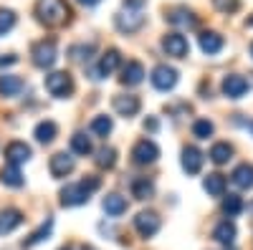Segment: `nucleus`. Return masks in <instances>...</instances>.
Wrapping results in <instances>:
<instances>
[{
	"label": "nucleus",
	"mask_w": 253,
	"mask_h": 250,
	"mask_svg": "<svg viewBox=\"0 0 253 250\" xmlns=\"http://www.w3.org/2000/svg\"><path fill=\"white\" fill-rule=\"evenodd\" d=\"M101 187V179L99 177H84V179H79V182H74V184H66L61 190V205L63 207H76V205H86L89 202V197Z\"/></svg>",
	"instance_id": "1"
},
{
	"label": "nucleus",
	"mask_w": 253,
	"mask_h": 250,
	"mask_svg": "<svg viewBox=\"0 0 253 250\" xmlns=\"http://www.w3.org/2000/svg\"><path fill=\"white\" fill-rule=\"evenodd\" d=\"M33 13L38 18V23H43L48 28H58V26H63L69 20L71 8H69L66 0H38Z\"/></svg>",
	"instance_id": "2"
},
{
	"label": "nucleus",
	"mask_w": 253,
	"mask_h": 250,
	"mask_svg": "<svg viewBox=\"0 0 253 250\" xmlns=\"http://www.w3.org/2000/svg\"><path fill=\"white\" fill-rule=\"evenodd\" d=\"M46 91L56 99H69L74 94V78L69 71H53L46 76Z\"/></svg>",
	"instance_id": "3"
},
{
	"label": "nucleus",
	"mask_w": 253,
	"mask_h": 250,
	"mask_svg": "<svg viewBox=\"0 0 253 250\" xmlns=\"http://www.w3.org/2000/svg\"><path fill=\"white\" fill-rule=\"evenodd\" d=\"M31 56H33V64L38 69H51L56 64V58H58L56 40L53 38H43V40H38V43H33Z\"/></svg>",
	"instance_id": "4"
},
{
	"label": "nucleus",
	"mask_w": 253,
	"mask_h": 250,
	"mask_svg": "<svg viewBox=\"0 0 253 250\" xmlns=\"http://www.w3.org/2000/svg\"><path fill=\"white\" fill-rule=\"evenodd\" d=\"M114 26L119 33H126V36H132L137 33L142 26H144V15L139 10H126V13H117L114 15Z\"/></svg>",
	"instance_id": "5"
},
{
	"label": "nucleus",
	"mask_w": 253,
	"mask_h": 250,
	"mask_svg": "<svg viewBox=\"0 0 253 250\" xmlns=\"http://www.w3.org/2000/svg\"><path fill=\"white\" fill-rule=\"evenodd\" d=\"M160 215L152 213V210H144L134 217V230L142 235V238H155L160 233Z\"/></svg>",
	"instance_id": "6"
},
{
	"label": "nucleus",
	"mask_w": 253,
	"mask_h": 250,
	"mask_svg": "<svg viewBox=\"0 0 253 250\" xmlns=\"http://www.w3.org/2000/svg\"><path fill=\"white\" fill-rule=\"evenodd\" d=\"M165 20L170 26H177V28H195L198 26V15L185 8V5H177V8H170L165 13Z\"/></svg>",
	"instance_id": "7"
},
{
	"label": "nucleus",
	"mask_w": 253,
	"mask_h": 250,
	"mask_svg": "<svg viewBox=\"0 0 253 250\" xmlns=\"http://www.w3.org/2000/svg\"><path fill=\"white\" fill-rule=\"evenodd\" d=\"M160 157V147L152 139H139L134 147H132V159L134 164H152Z\"/></svg>",
	"instance_id": "8"
},
{
	"label": "nucleus",
	"mask_w": 253,
	"mask_h": 250,
	"mask_svg": "<svg viewBox=\"0 0 253 250\" xmlns=\"http://www.w3.org/2000/svg\"><path fill=\"white\" fill-rule=\"evenodd\" d=\"M175 83H177V71L172 66H165V64L155 66V71H152V86L155 89L170 91V89H175Z\"/></svg>",
	"instance_id": "9"
},
{
	"label": "nucleus",
	"mask_w": 253,
	"mask_h": 250,
	"mask_svg": "<svg viewBox=\"0 0 253 250\" xmlns=\"http://www.w3.org/2000/svg\"><path fill=\"white\" fill-rule=\"evenodd\" d=\"M162 48L167 56H172V58H185L190 53V46H187V38L180 36V33H167L162 38Z\"/></svg>",
	"instance_id": "10"
},
{
	"label": "nucleus",
	"mask_w": 253,
	"mask_h": 250,
	"mask_svg": "<svg viewBox=\"0 0 253 250\" xmlns=\"http://www.w3.org/2000/svg\"><path fill=\"white\" fill-rule=\"evenodd\" d=\"M112 107H114V111L119 114V116H124V119H129V116H134L137 111H139V99L134 96V94H117L114 99H112Z\"/></svg>",
	"instance_id": "11"
},
{
	"label": "nucleus",
	"mask_w": 253,
	"mask_h": 250,
	"mask_svg": "<svg viewBox=\"0 0 253 250\" xmlns=\"http://www.w3.org/2000/svg\"><path fill=\"white\" fill-rule=\"evenodd\" d=\"M74 167H76V162H74V157L66 154V152H56V154L51 157V162H48V170H51V175H53L56 179L71 175Z\"/></svg>",
	"instance_id": "12"
},
{
	"label": "nucleus",
	"mask_w": 253,
	"mask_h": 250,
	"mask_svg": "<svg viewBox=\"0 0 253 250\" xmlns=\"http://www.w3.org/2000/svg\"><path fill=\"white\" fill-rule=\"evenodd\" d=\"M31 147L26 142H10L8 147H5V162L10 167H20V164H26L31 159Z\"/></svg>",
	"instance_id": "13"
},
{
	"label": "nucleus",
	"mask_w": 253,
	"mask_h": 250,
	"mask_svg": "<svg viewBox=\"0 0 253 250\" xmlns=\"http://www.w3.org/2000/svg\"><path fill=\"white\" fill-rule=\"evenodd\" d=\"M223 94L228 96V99H241V96H246V91H248V81L243 78V76H238V73H228L225 78H223Z\"/></svg>",
	"instance_id": "14"
},
{
	"label": "nucleus",
	"mask_w": 253,
	"mask_h": 250,
	"mask_svg": "<svg viewBox=\"0 0 253 250\" xmlns=\"http://www.w3.org/2000/svg\"><path fill=\"white\" fill-rule=\"evenodd\" d=\"M119 64H122V53H119L117 48H109L107 53L99 58V66H96V71H94V78H101V76L114 73V71L119 69Z\"/></svg>",
	"instance_id": "15"
},
{
	"label": "nucleus",
	"mask_w": 253,
	"mask_h": 250,
	"mask_svg": "<svg viewBox=\"0 0 253 250\" xmlns=\"http://www.w3.org/2000/svg\"><path fill=\"white\" fill-rule=\"evenodd\" d=\"M119 81L124 83V86H137V83L144 81V66L139 64V61H126V64L122 66Z\"/></svg>",
	"instance_id": "16"
},
{
	"label": "nucleus",
	"mask_w": 253,
	"mask_h": 250,
	"mask_svg": "<svg viewBox=\"0 0 253 250\" xmlns=\"http://www.w3.org/2000/svg\"><path fill=\"white\" fill-rule=\"evenodd\" d=\"M203 152L198 149V147H185L182 149V170L187 172V175H198L200 170H203Z\"/></svg>",
	"instance_id": "17"
},
{
	"label": "nucleus",
	"mask_w": 253,
	"mask_h": 250,
	"mask_svg": "<svg viewBox=\"0 0 253 250\" xmlns=\"http://www.w3.org/2000/svg\"><path fill=\"white\" fill-rule=\"evenodd\" d=\"M198 43H200V51H203V53L215 56V53H220V48H223V36L215 33V31H205V33H200Z\"/></svg>",
	"instance_id": "18"
},
{
	"label": "nucleus",
	"mask_w": 253,
	"mask_h": 250,
	"mask_svg": "<svg viewBox=\"0 0 253 250\" xmlns=\"http://www.w3.org/2000/svg\"><path fill=\"white\" fill-rule=\"evenodd\" d=\"M230 182H233L238 190H248V187H253V164H248V162L238 164L233 170V175H230Z\"/></svg>",
	"instance_id": "19"
},
{
	"label": "nucleus",
	"mask_w": 253,
	"mask_h": 250,
	"mask_svg": "<svg viewBox=\"0 0 253 250\" xmlns=\"http://www.w3.org/2000/svg\"><path fill=\"white\" fill-rule=\"evenodd\" d=\"M56 134H58V127H56V121H51V119L38 121L36 129H33V137H36L38 144H51L56 139Z\"/></svg>",
	"instance_id": "20"
},
{
	"label": "nucleus",
	"mask_w": 253,
	"mask_h": 250,
	"mask_svg": "<svg viewBox=\"0 0 253 250\" xmlns=\"http://www.w3.org/2000/svg\"><path fill=\"white\" fill-rule=\"evenodd\" d=\"M213 240H218L220 245H233L236 243V225L230 220H223L213 227Z\"/></svg>",
	"instance_id": "21"
},
{
	"label": "nucleus",
	"mask_w": 253,
	"mask_h": 250,
	"mask_svg": "<svg viewBox=\"0 0 253 250\" xmlns=\"http://www.w3.org/2000/svg\"><path fill=\"white\" fill-rule=\"evenodd\" d=\"M20 222H23V213L20 210H3L0 213V235L13 233Z\"/></svg>",
	"instance_id": "22"
},
{
	"label": "nucleus",
	"mask_w": 253,
	"mask_h": 250,
	"mask_svg": "<svg viewBox=\"0 0 253 250\" xmlns=\"http://www.w3.org/2000/svg\"><path fill=\"white\" fill-rule=\"evenodd\" d=\"M203 187H205V192L210 197H223L225 195V177L218 175V172H213V175H208L203 179Z\"/></svg>",
	"instance_id": "23"
},
{
	"label": "nucleus",
	"mask_w": 253,
	"mask_h": 250,
	"mask_svg": "<svg viewBox=\"0 0 253 250\" xmlns=\"http://www.w3.org/2000/svg\"><path fill=\"white\" fill-rule=\"evenodd\" d=\"M104 213L112 215V217L124 215V213H126V200H124L122 195H117V192L107 195V197H104Z\"/></svg>",
	"instance_id": "24"
},
{
	"label": "nucleus",
	"mask_w": 253,
	"mask_h": 250,
	"mask_svg": "<svg viewBox=\"0 0 253 250\" xmlns=\"http://www.w3.org/2000/svg\"><path fill=\"white\" fill-rule=\"evenodd\" d=\"M20 91H23V78L20 76H10V73L0 76V96H15Z\"/></svg>",
	"instance_id": "25"
},
{
	"label": "nucleus",
	"mask_w": 253,
	"mask_h": 250,
	"mask_svg": "<svg viewBox=\"0 0 253 250\" xmlns=\"http://www.w3.org/2000/svg\"><path fill=\"white\" fill-rule=\"evenodd\" d=\"M132 195H134L137 200H150V197L155 195V182L147 179V177L132 179Z\"/></svg>",
	"instance_id": "26"
},
{
	"label": "nucleus",
	"mask_w": 253,
	"mask_h": 250,
	"mask_svg": "<svg viewBox=\"0 0 253 250\" xmlns=\"http://www.w3.org/2000/svg\"><path fill=\"white\" fill-rule=\"evenodd\" d=\"M71 152H74V154H81V157L91 154V152H94L91 139H89L86 134H84V132H76V134L71 137Z\"/></svg>",
	"instance_id": "27"
},
{
	"label": "nucleus",
	"mask_w": 253,
	"mask_h": 250,
	"mask_svg": "<svg viewBox=\"0 0 253 250\" xmlns=\"http://www.w3.org/2000/svg\"><path fill=\"white\" fill-rule=\"evenodd\" d=\"M51 230H53V217H48L43 225L38 227V230L28 238V240H23V248H33V245H38V243H43V240H48V235H51Z\"/></svg>",
	"instance_id": "28"
},
{
	"label": "nucleus",
	"mask_w": 253,
	"mask_h": 250,
	"mask_svg": "<svg viewBox=\"0 0 253 250\" xmlns=\"http://www.w3.org/2000/svg\"><path fill=\"white\" fill-rule=\"evenodd\" d=\"M208 157L213 159L215 164H225L230 157H233V147H230L228 142H218V144H213V149H210Z\"/></svg>",
	"instance_id": "29"
},
{
	"label": "nucleus",
	"mask_w": 253,
	"mask_h": 250,
	"mask_svg": "<svg viewBox=\"0 0 253 250\" xmlns=\"http://www.w3.org/2000/svg\"><path fill=\"white\" fill-rule=\"evenodd\" d=\"M112 129H114V121H112V116H107V114L94 116V121H91V132H94L96 137H107Z\"/></svg>",
	"instance_id": "30"
},
{
	"label": "nucleus",
	"mask_w": 253,
	"mask_h": 250,
	"mask_svg": "<svg viewBox=\"0 0 253 250\" xmlns=\"http://www.w3.org/2000/svg\"><path fill=\"white\" fill-rule=\"evenodd\" d=\"M0 179H3V184H8V187H23V175H20L18 167H10V164L0 172Z\"/></svg>",
	"instance_id": "31"
},
{
	"label": "nucleus",
	"mask_w": 253,
	"mask_h": 250,
	"mask_svg": "<svg viewBox=\"0 0 253 250\" xmlns=\"http://www.w3.org/2000/svg\"><path fill=\"white\" fill-rule=\"evenodd\" d=\"M223 213H225L228 217L241 215V213H243V197H238V195H228V197L223 200Z\"/></svg>",
	"instance_id": "32"
},
{
	"label": "nucleus",
	"mask_w": 253,
	"mask_h": 250,
	"mask_svg": "<svg viewBox=\"0 0 253 250\" xmlns=\"http://www.w3.org/2000/svg\"><path fill=\"white\" fill-rule=\"evenodd\" d=\"M96 164L104 167V170H112V167L117 164V149H112V147H101V149L96 152Z\"/></svg>",
	"instance_id": "33"
},
{
	"label": "nucleus",
	"mask_w": 253,
	"mask_h": 250,
	"mask_svg": "<svg viewBox=\"0 0 253 250\" xmlns=\"http://www.w3.org/2000/svg\"><path fill=\"white\" fill-rule=\"evenodd\" d=\"M213 132H215V124L210 121V119H198V121L193 124V137H198V139L213 137Z\"/></svg>",
	"instance_id": "34"
},
{
	"label": "nucleus",
	"mask_w": 253,
	"mask_h": 250,
	"mask_svg": "<svg viewBox=\"0 0 253 250\" xmlns=\"http://www.w3.org/2000/svg\"><path fill=\"white\" fill-rule=\"evenodd\" d=\"M94 48H96L94 43H89V46H84V43H81V46H71V48H69V56H71L74 61H89L91 53H94Z\"/></svg>",
	"instance_id": "35"
},
{
	"label": "nucleus",
	"mask_w": 253,
	"mask_h": 250,
	"mask_svg": "<svg viewBox=\"0 0 253 250\" xmlns=\"http://www.w3.org/2000/svg\"><path fill=\"white\" fill-rule=\"evenodd\" d=\"M15 26V13L8 8H0V33H8Z\"/></svg>",
	"instance_id": "36"
},
{
	"label": "nucleus",
	"mask_w": 253,
	"mask_h": 250,
	"mask_svg": "<svg viewBox=\"0 0 253 250\" xmlns=\"http://www.w3.org/2000/svg\"><path fill=\"white\" fill-rule=\"evenodd\" d=\"M213 8L225 13V15H230V13H236L241 8V0H213Z\"/></svg>",
	"instance_id": "37"
},
{
	"label": "nucleus",
	"mask_w": 253,
	"mask_h": 250,
	"mask_svg": "<svg viewBox=\"0 0 253 250\" xmlns=\"http://www.w3.org/2000/svg\"><path fill=\"white\" fill-rule=\"evenodd\" d=\"M144 3H147V0H124V8L126 10H139Z\"/></svg>",
	"instance_id": "38"
},
{
	"label": "nucleus",
	"mask_w": 253,
	"mask_h": 250,
	"mask_svg": "<svg viewBox=\"0 0 253 250\" xmlns=\"http://www.w3.org/2000/svg\"><path fill=\"white\" fill-rule=\"evenodd\" d=\"M15 61H18V58H15L13 53H8V56H0V66H13Z\"/></svg>",
	"instance_id": "39"
},
{
	"label": "nucleus",
	"mask_w": 253,
	"mask_h": 250,
	"mask_svg": "<svg viewBox=\"0 0 253 250\" xmlns=\"http://www.w3.org/2000/svg\"><path fill=\"white\" fill-rule=\"evenodd\" d=\"M144 129H150V132H157V119H147V121H144Z\"/></svg>",
	"instance_id": "40"
},
{
	"label": "nucleus",
	"mask_w": 253,
	"mask_h": 250,
	"mask_svg": "<svg viewBox=\"0 0 253 250\" xmlns=\"http://www.w3.org/2000/svg\"><path fill=\"white\" fill-rule=\"evenodd\" d=\"M81 5H96V3H101V0H79Z\"/></svg>",
	"instance_id": "41"
},
{
	"label": "nucleus",
	"mask_w": 253,
	"mask_h": 250,
	"mask_svg": "<svg viewBox=\"0 0 253 250\" xmlns=\"http://www.w3.org/2000/svg\"><path fill=\"white\" fill-rule=\"evenodd\" d=\"M81 250H96V248H91V245H84Z\"/></svg>",
	"instance_id": "42"
},
{
	"label": "nucleus",
	"mask_w": 253,
	"mask_h": 250,
	"mask_svg": "<svg viewBox=\"0 0 253 250\" xmlns=\"http://www.w3.org/2000/svg\"><path fill=\"white\" fill-rule=\"evenodd\" d=\"M248 28H253V18H248Z\"/></svg>",
	"instance_id": "43"
},
{
	"label": "nucleus",
	"mask_w": 253,
	"mask_h": 250,
	"mask_svg": "<svg viewBox=\"0 0 253 250\" xmlns=\"http://www.w3.org/2000/svg\"><path fill=\"white\" fill-rule=\"evenodd\" d=\"M248 127H251V132H253V121H251V124H248Z\"/></svg>",
	"instance_id": "44"
},
{
	"label": "nucleus",
	"mask_w": 253,
	"mask_h": 250,
	"mask_svg": "<svg viewBox=\"0 0 253 250\" xmlns=\"http://www.w3.org/2000/svg\"><path fill=\"white\" fill-rule=\"evenodd\" d=\"M251 56H253V43H251Z\"/></svg>",
	"instance_id": "45"
},
{
	"label": "nucleus",
	"mask_w": 253,
	"mask_h": 250,
	"mask_svg": "<svg viewBox=\"0 0 253 250\" xmlns=\"http://www.w3.org/2000/svg\"><path fill=\"white\" fill-rule=\"evenodd\" d=\"M61 250H71V248H61Z\"/></svg>",
	"instance_id": "46"
}]
</instances>
